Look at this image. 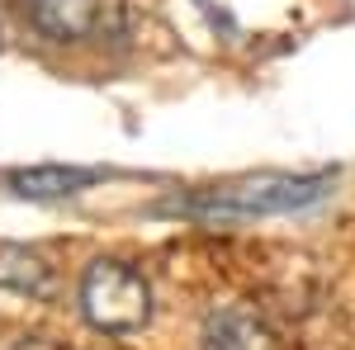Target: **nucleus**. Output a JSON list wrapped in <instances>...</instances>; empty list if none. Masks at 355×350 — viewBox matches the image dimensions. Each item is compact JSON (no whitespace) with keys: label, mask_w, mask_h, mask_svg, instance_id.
Returning a JSON list of instances; mask_svg holds the SVG:
<instances>
[{"label":"nucleus","mask_w":355,"mask_h":350,"mask_svg":"<svg viewBox=\"0 0 355 350\" xmlns=\"http://www.w3.org/2000/svg\"><path fill=\"white\" fill-rule=\"evenodd\" d=\"M331 170L313 175H289V170H261V175H237L223 185H204L194 194H180L171 209L185 218H270V213H299L308 204L331 194Z\"/></svg>","instance_id":"nucleus-1"},{"label":"nucleus","mask_w":355,"mask_h":350,"mask_svg":"<svg viewBox=\"0 0 355 350\" xmlns=\"http://www.w3.org/2000/svg\"><path fill=\"white\" fill-rule=\"evenodd\" d=\"M81 313L95 331H142L152 322V284L123 261H90L81 274Z\"/></svg>","instance_id":"nucleus-2"},{"label":"nucleus","mask_w":355,"mask_h":350,"mask_svg":"<svg viewBox=\"0 0 355 350\" xmlns=\"http://www.w3.org/2000/svg\"><path fill=\"white\" fill-rule=\"evenodd\" d=\"M24 15L53 43H90L114 28L119 0H24Z\"/></svg>","instance_id":"nucleus-3"},{"label":"nucleus","mask_w":355,"mask_h":350,"mask_svg":"<svg viewBox=\"0 0 355 350\" xmlns=\"http://www.w3.org/2000/svg\"><path fill=\"white\" fill-rule=\"evenodd\" d=\"M100 180H105L100 166H62V161L0 170V189L15 194V199H28V204H57V199H71L81 189L100 185Z\"/></svg>","instance_id":"nucleus-4"},{"label":"nucleus","mask_w":355,"mask_h":350,"mask_svg":"<svg viewBox=\"0 0 355 350\" xmlns=\"http://www.w3.org/2000/svg\"><path fill=\"white\" fill-rule=\"evenodd\" d=\"M199 350H279V341L251 308H218L204 317Z\"/></svg>","instance_id":"nucleus-5"},{"label":"nucleus","mask_w":355,"mask_h":350,"mask_svg":"<svg viewBox=\"0 0 355 350\" xmlns=\"http://www.w3.org/2000/svg\"><path fill=\"white\" fill-rule=\"evenodd\" d=\"M0 284L15 294H48V265L43 256H33L24 246H5L0 251Z\"/></svg>","instance_id":"nucleus-6"},{"label":"nucleus","mask_w":355,"mask_h":350,"mask_svg":"<svg viewBox=\"0 0 355 350\" xmlns=\"http://www.w3.org/2000/svg\"><path fill=\"white\" fill-rule=\"evenodd\" d=\"M10 350H53V346H48L43 336H15V346H10Z\"/></svg>","instance_id":"nucleus-7"}]
</instances>
